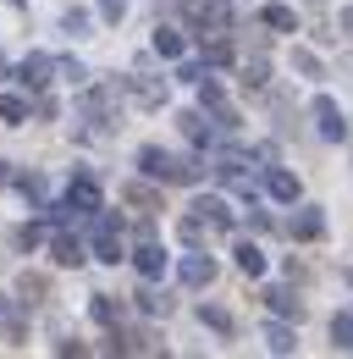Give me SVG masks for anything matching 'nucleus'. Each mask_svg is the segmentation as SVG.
Instances as JSON below:
<instances>
[{"label":"nucleus","instance_id":"1","mask_svg":"<svg viewBox=\"0 0 353 359\" xmlns=\"http://www.w3.org/2000/svg\"><path fill=\"white\" fill-rule=\"evenodd\" d=\"M138 172L155 177V182H193V177H199L193 161H172L160 144H144V149H138Z\"/></svg>","mask_w":353,"mask_h":359},{"label":"nucleus","instance_id":"2","mask_svg":"<svg viewBox=\"0 0 353 359\" xmlns=\"http://www.w3.org/2000/svg\"><path fill=\"white\" fill-rule=\"evenodd\" d=\"M94 260H105V266L122 260V222L105 210H94Z\"/></svg>","mask_w":353,"mask_h":359},{"label":"nucleus","instance_id":"3","mask_svg":"<svg viewBox=\"0 0 353 359\" xmlns=\"http://www.w3.org/2000/svg\"><path fill=\"white\" fill-rule=\"evenodd\" d=\"M309 116H314V133H320V138H331V144H337V138H348V122H342V111H337V100H331V94H320V100L309 105Z\"/></svg>","mask_w":353,"mask_h":359},{"label":"nucleus","instance_id":"4","mask_svg":"<svg viewBox=\"0 0 353 359\" xmlns=\"http://www.w3.org/2000/svg\"><path fill=\"white\" fill-rule=\"evenodd\" d=\"M127 94L144 105V111H155V105L166 100V83H160V78H144V72H132V78H127Z\"/></svg>","mask_w":353,"mask_h":359},{"label":"nucleus","instance_id":"5","mask_svg":"<svg viewBox=\"0 0 353 359\" xmlns=\"http://www.w3.org/2000/svg\"><path fill=\"white\" fill-rule=\"evenodd\" d=\"M50 260H55V266H83L88 255H83V243H78V238H72V232H55V243H50Z\"/></svg>","mask_w":353,"mask_h":359},{"label":"nucleus","instance_id":"6","mask_svg":"<svg viewBox=\"0 0 353 359\" xmlns=\"http://www.w3.org/2000/svg\"><path fill=\"white\" fill-rule=\"evenodd\" d=\"M0 332H6V343H22L28 337V320L17 310V299H6V293H0Z\"/></svg>","mask_w":353,"mask_h":359},{"label":"nucleus","instance_id":"7","mask_svg":"<svg viewBox=\"0 0 353 359\" xmlns=\"http://www.w3.org/2000/svg\"><path fill=\"white\" fill-rule=\"evenodd\" d=\"M182 282H188V287H210V282H216V260H210V255H188V260H182Z\"/></svg>","mask_w":353,"mask_h":359},{"label":"nucleus","instance_id":"8","mask_svg":"<svg viewBox=\"0 0 353 359\" xmlns=\"http://www.w3.org/2000/svg\"><path fill=\"white\" fill-rule=\"evenodd\" d=\"M67 205H78V210H99V182L94 177H72V188H67Z\"/></svg>","mask_w":353,"mask_h":359},{"label":"nucleus","instance_id":"9","mask_svg":"<svg viewBox=\"0 0 353 359\" xmlns=\"http://www.w3.org/2000/svg\"><path fill=\"white\" fill-rule=\"evenodd\" d=\"M287 232H293L298 243H314V238L326 232V216H320V210H298V216L287 222Z\"/></svg>","mask_w":353,"mask_h":359},{"label":"nucleus","instance_id":"10","mask_svg":"<svg viewBox=\"0 0 353 359\" xmlns=\"http://www.w3.org/2000/svg\"><path fill=\"white\" fill-rule=\"evenodd\" d=\"M265 304H270L276 315H293V320L304 315V299H298L293 287H265Z\"/></svg>","mask_w":353,"mask_h":359},{"label":"nucleus","instance_id":"11","mask_svg":"<svg viewBox=\"0 0 353 359\" xmlns=\"http://www.w3.org/2000/svg\"><path fill=\"white\" fill-rule=\"evenodd\" d=\"M50 72H55V61H50V55H28V61L17 67V78H22V83H34V89L50 83Z\"/></svg>","mask_w":353,"mask_h":359},{"label":"nucleus","instance_id":"12","mask_svg":"<svg viewBox=\"0 0 353 359\" xmlns=\"http://www.w3.org/2000/svg\"><path fill=\"white\" fill-rule=\"evenodd\" d=\"M260 22H265V28H282V34H293V28H298V17H293V6H282V0H270V6H260Z\"/></svg>","mask_w":353,"mask_h":359},{"label":"nucleus","instance_id":"13","mask_svg":"<svg viewBox=\"0 0 353 359\" xmlns=\"http://www.w3.org/2000/svg\"><path fill=\"white\" fill-rule=\"evenodd\" d=\"M176 128H182L188 144H210V122H205V111H182V116H176Z\"/></svg>","mask_w":353,"mask_h":359},{"label":"nucleus","instance_id":"14","mask_svg":"<svg viewBox=\"0 0 353 359\" xmlns=\"http://www.w3.org/2000/svg\"><path fill=\"white\" fill-rule=\"evenodd\" d=\"M132 260H138V276H144V282H155V276L166 271V255H160V243H144Z\"/></svg>","mask_w":353,"mask_h":359},{"label":"nucleus","instance_id":"15","mask_svg":"<svg viewBox=\"0 0 353 359\" xmlns=\"http://www.w3.org/2000/svg\"><path fill=\"white\" fill-rule=\"evenodd\" d=\"M17 293H22L28 304H44V293H50V276H39V271H22V276H17Z\"/></svg>","mask_w":353,"mask_h":359},{"label":"nucleus","instance_id":"16","mask_svg":"<svg viewBox=\"0 0 353 359\" xmlns=\"http://www.w3.org/2000/svg\"><path fill=\"white\" fill-rule=\"evenodd\" d=\"M265 188H270V199H282V205H293V199H298V177H293V172H270Z\"/></svg>","mask_w":353,"mask_h":359},{"label":"nucleus","instance_id":"17","mask_svg":"<svg viewBox=\"0 0 353 359\" xmlns=\"http://www.w3.org/2000/svg\"><path fill=\"white\" fill-rule=\"evenodd\" d=\"M122 199L138 205V210H160V194H155L149 182H127V188H122Z\"/></svg>","mask_w":353,"mask_h":359},{"label":"nucleus","instance_id":"18","mask_svg":"<svg viewBox=\"0 0 353 359\" xmlns=\"http://www.w3.org/2000/svg\"><path fill=\"white\" fill-rule=\"evenodd\" d=\"M88 315H94L99 326H116V320H122V304H116L111 293H94V304H88Z\"/></svg>","mask_w":353,"mask_h":359},{"label":"nucleus","instance_id":"19","mask_svg":"<svg viewBox=\"0 0 353 359\" xmlns=\"http://www.w3.org/2000/svg\"><path fill=\"white\" fill-rule=\"evenodd\" d=\"M193 210H199V216H205V222H216L221 232H226V226H232V210H226V199H216V194H210V199H199V205H193Z\"/></svg>","mask_w":353,"mask_h":359},{"label":"nucleus","instance_id":"20","mask_svg":"<svg viewBox=\"0 0 353 359\" xmlns=\"http://www.w3.org/2000/svg\"><path fill=\"white\" fill-rule=\"evenodd\" d=\"M122 354H160V343H155V332H149V326H138V332H127Z\"/></svg>","mask_w":353,"mask_h":359},{"label":"nucleus","instance_id":"21","mask_svg":"<svg viewBox=\"0 0 353 359\" xmlns=\"http://www.w3.org/2000/svg\"><path fill=\"white\" fill-rule=\"evenodd\" d=\"M210 232H221V226H216V222H205V216H188V222H182V243H193V249H199Z\"/></svg>","mask_w":353,"mask_h":359},{"label":"nucleus","instance_id":"22","mask_svg":"<svg viewBox=\"0 0 353 359\" xmlns=\"http://www.w3.org/2000/svg\"><path fill=\"white\" fill-rule=\"evenodd\" d=\"M155 55L176 61V55H182V34H176V28H155Z\"/></svg>","mask_w":353,"mask_h":359},{"label":"nucleus","instance_id":"23","mask_svg":"<svg viewBox=\"0 0 353 359\" xmlns=\"http://www.w3.org/2000/svg\"><path fill=\"white\" fill-rule=\"evenodd\" d=\"M331 343L342 354H353V315H331Z\"/></svg>","mask_w":353,"mask_h":359},{"label":"nucleus","instance_id":"24","mask_svg":"<svg viewBox=\"0 0 353 359\" xmlns=\"http://www.w3.org/2000/svg\"><path fill=\"white\" fill-rule=\"evenodd\" d=\"M237 271H243V276H260L265 271V255L254 249V243H237Z\"/></svg>","mask_w":353,"mask_h":359},{"label":"nucleus","instance_id":"25","mask_svg":"<svg viewBox=\"0 0 353 359\" xmlns=\"http://www.w3.org/2000/svg\"><path fill=\"white\" fill-rule=\"evenodd\" d=\"M265 348H270V354H293L298 343H293V332H287V326H265Z\"/></svg>","mask_w":353,"mask_h":359},{"label":"nucleus","instance_id":"26","mask_svg":"<svg viewBox=\"0 0 353 359\" xmlns=\"http://www.w3.org/2000/svg\"><path fill=\"white\" fill-rule=\"evenodd\" d=\"M199 320H205L210 332H221V337H232V315L221 310V304H205V310H199Z\"/></svg>","mask_w":353,"mask_h":359},{"label":"nucleus","instance_id":"27","mask_svg":"<svg viewBox=\"0 0 353 359\" xmlns=\"http://www.w3.org/2000/svg\"><path fill=\"white\" fill-rule=\"evenodd\" d=\"M132 299H138V310H144V315H166V310H172V299H160L155 287H138Z\"/></svg>","mask_w":353,"mask_h":359},{"label":"nucleus","instance_id":"28","mask_svg":"<svg viewBox=\"0 0 353 359\" xmlns=\"http://www.w3.org/2000/svg\"><path fill=\"white\" fill-rule=\"evenodd\" d=\"M28 116V100L22 94H0V122H22Z\"/></svg>","mask_w":353,"mask_h":359},{"label":"nucleus","instance_id":"29","mask_svg":"<svg viewBox=\"0 0 353 359\" xmlns=\"http://www.w3.org/2000/svg\"><path fill=\"white\" fill-rule=\"evenodd\" d=\"M205 61H210V67H226V61H232V39H210V45H205Z\"/></svg>","mask_w":353,"mask_h":359},{"label":"nucleus","instance_id":"30","mask_svg":"<svg viewBox=\"0 0 353 359\" xmlns=\"http://www.w3.org/2000/svg\"><path fill=\"white\" fill-rule=\"evenodd\" d=\"M265 78H270L265 61H249V67H243V89H265Z\"/></svg>","mask_w":353,"mask_h":359},{"label":"nucleus","instance_id":"31","mask_svg":"<svg viewBox=\"0 0 353 359\" xmlns=\"http://www.w3.org/2000/svg\"><path fill=\"white\" fill-rule=\"evenodd\" d=\"M293 67H298V72H304V78H320V61H314V55H309V50H293Z\"/></svg>","mask_w":353,"mask_h":359},{"label":"nucleus","instance_id":"32","mask_svg":"<svg viewBox=\"0 0 353 359\" xmlns=\"http://www.w3.org/2000/svg\"><path fill=\"white\" fill-rule=\"evenodd\" d=\"M122 11H127V0H99V17L105 22H122Z\"/></svg>","mask_w":353,"mask_h":359},{"label":"nucleus","instance_id":"33","mask_svg":"<svg viewBox=\"0 0 353 359\" xmlns=\"http://www.w3.org/2000/svg\"><path fill=\"white\" fill-rule=\"evenodd\" d=\"M34 243H39V226L22 222V226H17V249H34Z\"/></svg>","mask_w":353,"mask_h":359},{"label":"nucleus","instance_id":"34","mask_svg":"<svg viewBox=\"0 0 353 359\" xmlns=\"http://www.w3.org/2000/svg\"><path fill=\"white\" fill-rule=\"evenodd\" d=\"M67 28H72V34H78V28H88V11H83V6H72V11H67Z\"/></svg>","mask_w":353,"mask_h":359},{"label":"nucleus","instance_id":"35","mask_svg":"<svg viewBox=\"0 0 353 359\" xmlns=\"http://www.w3.org/2000/svg\"><path fill=\"white\" fill-rule=\"evenodd\" d=\"M0 182H6V161H0Z\"/></svg>","mask_w":353,"mask_h":359}]
</instances>
